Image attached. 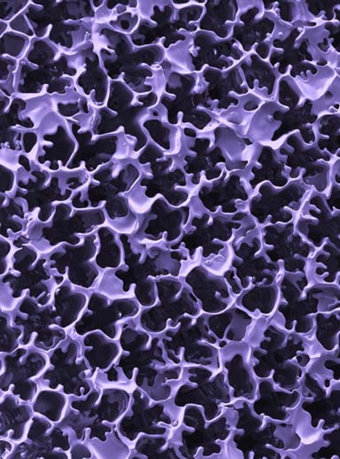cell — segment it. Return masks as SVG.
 <instances>
[{
  "label": "cell",
  "mask_w": 340,
  "mask_h": 459,
  "mask_svg": "<svg viewBox=\"0 0 340 459\" xmlns=\"http://www.w3.org/2000/svg\"><path fill=\"white\" fill-rule=\"evenodd\" d=\"M66 398L56 392H41L34 404V410L48 417L53 422H59L65 410Z\"/></svg>",
  "instance_id": "cell-1"
},
{
  "label": "cell",
  "mask_w": 340,
  "mask_h": 459,
  "mask_svg": "<svg viewBox=\"0 0 340 459\" xmlns=\"http://www.w3.org/2000/svg\"><path fill=\"white\" fill-rule=\"evenodd\" d=\"M15 386L17 388H15L14 394L19 395L21 400L33 401L35 395H37V384L34 381H24Z\"/></svg>",
  "instance_id": "cell-2"
},
{
  "label": "cell",
  "mask_w": 340,
  "mask_h": 459,
  "mask_svg": "<svg viewBox=\"0 0 340 459\" xmlns=\"http://www.w3.org/2000/svg\"><path fill=\"white\" fill-rule=\"evenodd\" d=\"M82 448V445L81 444L75 445V447L73 448L72 458H90L91 453L90 451H88V449L84 447L82 449V451H81Z\"/></svg>",
  "instance_id": "cell-3"
}]
</instances>
